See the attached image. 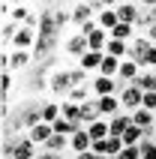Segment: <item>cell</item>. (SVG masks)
<instances>
[{"mask_svg":"<svg viewBox=\"0 0 156 159\" xmlns=\"http://www.w3.org/2000/svg\"><path fill=\"white\" fill-rule=\"evenodd\" d=\"M75 87V84H72V75H69V69H54L51 75H48V90H51L54 93V99H66L69 96V90Z\"/></svg>","mask_w":156,"mask_h":159,"instance_id":"obj_1","label":"cell"},{"mask_svg":"<svg viewBox=\"0 0 156 159\" xmlns=\"http://www.w3.org/2000/svg\"><path fill=\"white\" fill-rule=\"evenodd\" d=\"M141 102H144V93H141L135 84H126V87L120 90V105H123V111H126V114L138 111V108H141Z\"/></svg>","mask_w":156,"mask_h":159,"instance_id":"obj_2","label":"cell"},{"mask_svg":"<svg viewBox=\"0 0 156 159\" xmlns=\"http://www.w3.org/2000/svg\"><path fill=\"white\" fill-rule=\"evenodd\" d=\"M87 51H90L87 36H84V33H78V30L69 36V39H66V42H63V54H69V57H75V60H81Z\"/></svg>","mask_w":156,"mask_h":159,"instance_id":"obj_3","label":"cell"},{"mask_svg":"<svg viewBox=\"0 0 156 159\" xmlns=\"http://www.w3.org/2000/svg\"><path fill=\"white\" fill-rule=\"evenodd\" d=\"M36 33L39 36H60V27L54 21V9L51 6L39 9V27H36Z\"/></svg>","mask_w":156,"mask_h":159,"instance_id":"obj_4","label":"cell"},{"mask_svg":"<svg viewBox=\"0 0 156 159\" xmlns=\"http://www.w3.org/2000/svg\"><path fill=\"white\" fill-rule=\"evenodd\" d=\"M69 9H72V24L75 27H84L87 21L96 18V9L90 3H69Z\"/></svg>","mask_w":156,"mask_h":159,"instance_id":"obj_5","label":"cell"},{"mask_svg":"<svg viewBox=\"0 0 156 159\" xmlns=\"http://www.w3.org/2000/svg\"><path fill=\"white\" fill-rule=\"evenodd\" d=\"M87 150H93V138L87 135V129H78L69 138V156H78V153H87Z\"/></svg>","mask_w":156,"mask_h":159,"instance_id":"obj_6","label":"cell"},{"mask_svg":"<svg viewBox=\"0 0 156 159\" xmlns=\"http://www.w3.org/2000/svg\"><path fill=\"white\" fill-rule=\"evenodd\" d=\"M96 24L102 27L105 33H111L114 27L120 24V18H117V3H108V6H105L99 15H96Z\"/></svg>","mask_w":156,"mask_h":159,"instance_id":"obj_7","label":"cell"},{"mask_svg":"<svg viewBox=\"0 0 156 159\" xmlns=\"http://www.w3.org/2000/svg\"><path fill=\"white\" fill-rule=\"evenodd\" d=\"M96 108H99V114H102L105 120H111V117H117L123 111L120 96H102V99H96Z\"/></svg>","mask_w":156,"mask_h":159,"instance_id":"obj_8","label":"cell"},{"mask_svg":"<svg viewBox=\"0 0 156 159\" xmlns=\"http://www.w3.org/2000/svg\"><path fill=\"white\" fill-rule=\"evenodd\" d=\"M102 60H105V51H87L81 60H78V66L87 72V75H99V69H102Z\"/></svg>","mask_w":156,"mask_h":159,"instance_id":"obj_9","label":"cell"},{"mask_svg":"<svg viewBox=\"0 0 156 159\" xmlns=\"http://www.w3.org/2000/svg\"><path fill=\"white\" fill-rule=\"evenodd\" d=\"M117 18H120V24H132L135 27V21L141 18V6L138 3H117Z\"/></svg>","mask_w":156,"mask_h":159,"instance_id":"obj_10","label":"cell"},{"mask_svg":"<svg viewBox=\"0 0 156 159\" xmlns=\"http://www.w3.org/2000/svg\"><path fill=\"white\" fill-rule=\"evenodd\" d=\"M39 150H42V147H36V144L24 135V138H18L15 150H12V159H36V156H39Z\"/></svg>","mask_w":156,"mask_h":159,"instance_id":"obj_11","label":"cell"},{"mask_svg":"<svg viewBox=\"0 0 156 159\" xmlns=\"http://www.w3.org/2000/svg\"><path fill=\"white\" fill-rule=\"evenodd\" d=\"M57 42H60V36H39L36 39V48H33V57L36 60H45L48 54H54Z\"/></svg>","mask_w":156,"mask_h":159,"instance_id":"obj_12","label":"cell"},{"mask_svg":"<svg viewBox=\"0 0 156 159\" xmlns=\"http://www.w3.org/2000/svg\"><path fill=\"white\" fill-rule=\"evenodd\" d=\"M42 150H45V153H54V156H63V153H69V138H66V135H57V132H54L51 138L42 144Z\"/></svg>","mask_w":156,"mask_h":159,"instance_id":"obj_13","label":"cell"},{"mask_svg":"<svg viewBox=\"0 0 156 159\" xmlns=\"http://www.w3.org/2000/svg\"><path fill=\"white\" fill-rule=\"evenodd\" d=\"M150 48H153V45L147 42V36H135V39L129 42V57H126V60H135V63H141V60H144V54H147Z\"/></svg>","mask_w":156,"mask_h":159,"instance_id":"obj_14","label":"cell"},{"mask_svg":"<svg viewBox=\"0 0 156 159\" xmlns=\"http://www.w3.org/2000/svg\"><path fill=\"white\" fill-rule=\"evenodd\" d=\"M132 126V114H126V111H120L117 117H111L108 120V129H111V138H123V132Z\"/></svg>","mask_w":156,"mask_h":159,"instance_id":"obj_15","label":"cell"},{"mask_svg":"<svg viewBox=\"0 0 156 159\" xmlns=\"http://www.w3.org/2000/svg\"><path fill=\"white\" fill-rule=\"evenodd\" d=\"M51 135H54V126H51V123H39V126H33V129L27 132V138H30L36 147H42V144L48 141Z\"/></svg>","mask_w":156,"mask_h":159,"instance_id":"obj_16","label":"cell"},{"mask_svg":"<svg viewBox=\"0 0 156 159\" xmlns=\"http://www.w3.org/2000/svg\"><path fill=\"white\" fill-rule=\"evenodd\" d=\"M30 15H33V9L27 6V3H15V6H12V12H9V18H6V21H12V24H18V27H24L27 21H30Z\"/></svg>","mask_w":156,"mask_h":159,"instance_id":"obj_17","label":"cell"},{"mask_svg":"<svg viewBox=\"0 0 156 159\" xmlns=\"http://www.w3.org/2000/svg\"><path fill=\"white\" fill-rule=\"evenodd\" d=\"M33 60H36V57H33V51H12V54H9V69H12V72L27 69V66H30Z\"/></svg>","mask_w":156,"mask_h":159,"instance_id":"obj_18","label":"cell"},{"mask_svg":"<svg viewBox=\"0 0 156 159\" xmlns=\"http://www.w3.org/2000/svg\"><path fill=\"white\" fill-rule=\"evenodd\" d=\"M87 135L93 138V141H105V138H111V129H108V120H96V123L87 126Z\"/></svg>","mask_w":156,"mask_h":159,"instance_id":"obj_19","label":"cell"},{"mask_svg":"<svg viewBox=\"0 0 156 159\" xmlns=\"http://www.w3.org/2000/svg\"><path fill=\"white\" fill-rule=\"evenodd\" d=\"M105 54H111V57H117V60H126V57H129V42L108 39V45H105Z\"/></svg>","mask_w":156,"mask_h":159,"instance_id":"obj_20","label":"cell"},{"mask_svg":"<svg viewBox=\"0 0 156 159\" xmlns=\"http://www.w3.org/2000/svg\"><path fill=\"white\" fill-rule=\"evenodd\" d=\"M135 87H138L141 93H153V90H156V72L153 69H144L138 75V81H135Z\"/></svg>","mask_w":156,"mask_h":159,"instance_id":"obj_21","label":"cell"},{"mask_svg":"<svg viewBox=\"0 0 156 159\" xmlns=\"http://www.w3.org/2000/svg\"><path fill=\"white\" fill-rule=\"evenodd\" d=\"M108 36H111V39H120V42H132V39L138 36V30H135L132 24H117Z\"/></svg>","mask_w":156,"mask_h":159,"instance_id":"obj_22","label":"cell"},{"mask_svg":"<svg viewBox=\"0 0 156 159\" xmlns=\"http://www.w3.org/2000/svg\"><path fill=\"white\" fill-rule=\"evenodd\" d=\"M108 39H111V36H108V33L102 30V27H99L96 33H90V36H87V45H90V51H105Z\"/></svg>","mask_w":156,"mask_h":159,"instance_id":"obj_23","label":"cell"},{"mask_svg":"<svg viewBox=\"0 0 156 159\" xmlns=\"http://www.w3.org/2000/svg\"><path fill=\"white\" fill-rule=\"evenodd\" d=\"M141 141H144V129H138V126H129V129L123 132V144H126V147L141 144Z\"/></svg>","mask_w":156,"mask_h":159,"instance_id":"obj_24","label":"cell"},{"mask_svg":"<svg viewBox=\"0 0 156 159\" xmlns=\"http://www.w3.org/2000/svg\"><path fill=\"white\" fill-rule=\"evenodd\" d=\"M63 117L72 120V123H78V126H84L81 123V105H75V102H63Z\"/></svg>","mask_w":156,"mask_h":159,"instance_id":"obj_25","label":"cell"},{"mask_svg":"<svg viewBox=\"0 0 156 159\" xmlns=\"http://www.w3.org/2000/svg\"><path fill=\"white\" fill-rule=\"evenodd\" d=\"M9 90H12V72H0V93H3V105H9Z\"/></svg>","mask_w":156,"mask_h":159,"instance_id":"obj_26","label":"cell"},{"mask_svg":"<svg viewBox=\"0 0 156 159\" xmlns=\"http://www.w3.org/2000/svg\"><path fill=\"white\" fill-rule=\"evenodd\" d=\"M54 21H57V27L63 30V27H66V24L72 21V9H69V6H60V9H54Z\"/></svg>","mask_w":156,"mask_h":159,"instance_id":"obj_27","label":"cell"},{"mask_svg":"<svg viewBox=\"0 0 156 159\" xmlns=\"http://www.w3.org/2000/svg\"><path fill=\"white\" fill-rule=\"evenodd\" d=\"M18 30H21L18 24H12V21H3V45H12V39H15Z\"/></svg>","mask_w":156,"mask_h":159,"instance_id":"obj_28","label":"cell"},{"mask_svg":"<svg viewBox=\"0 0 156 159\" xmlns=\"http://www.w3.org/2000/svg\"><path fill=\"white\" fill-rule=\"evenodd\" d=\"M138 66H141V69H156V45L150 48L147 54H144V60H141Z\"/></svg>","mask_w":156,"mask_h":159,"instance_id":"obj_29","label":"cell"},{"mask_svg":"<svg viewBox=\"0 0 156 159\" xmlns=\"http://www.w3.org/2000/svg\"><path fill=\"white\" fill-rule=\"evenodd\" d=\"M141 159H156V141H141Z\"/></svg>","mask_w":156,"mask_h":159,"instance_id":"obj_30","label":"cell"},{"mask_svg":"<svg viewBox=\"0 0 156 159\" xmlns=\"http://www.w3.org/2000/svg\"><path fill=\"white\" fill-rule=\"evenodd\" d=\"M141 108L156 114V90H153V93H144V102H141Z\"/></svg>","mask_w":156,"mask_h":159,"instance_id":"obj_31","label":"cell"},{"mask_svg":"<svg viewBox=\"0 0 156 159\" xmlns=\"http://www.w3.org/2000/svg\"><path fill=\"white\" fill-rule=\"evenodd\" d=\"M96 30H99V24H96V18H93V21H87L84 27H78V33H84V36H90V33H96Z\"/></svg>","mask_w":156,"mask_h":159,"instance_id":"obj_32","label":"cell"},{"mask_svg":"<svg viewBox=\"0 0 156 159\" xmlns=\"http://www.w3.org/2000/svg\"><path fill=\"white\" fill-rule=\"evenodd\" d=\"M93 153H96V156H108V150H105V141H93Z\"/></svg>","mask_w":156,"mask_h":159,"instance_id":"obj_33","label":"cell"},{"mask_svg":"<svg viewBox=\"0 0 156 159\" xmlns=\"http://www.w3.org/2000/svg\"><path fill=\"white\" fill-rule=\"evenodd\" d=\"M144 36H147V42H150V45H156V24L150 27V30H147V33H144Z\"/></svg>","mask_w":156,"mask_h":159,"instance_id":"obj_34","label":"cell"},{"mask_svg":"<svg viewBox=\"0 0 156 159\" xmlns=\"http://www.w3.org/2000/svg\"><path fill=\"white\" fill-rule=\"evenodd\" d=\"M72 159H96V153H93V150H87V153H78V156H72Z\"/></svg>","mask_w":156,"mask_h":159,"instance_id":"obj_35","label":"cell"},{"mask_svg":"<svg viewBox=\"0 0 156 159\" xmlns=\"http://www.w3.org/2000/svg\"><path fill=\"white\" fill-rule=\"evenodd\" d=\"M66 159H72V156H66Z\"/></svg>","mask_w":156,"mask_h":159,"instance_id":"obj_36","label":"cell"},{"mask_svg":"<svg viewBox=\"0 0 156 159\" xmlns=\"http://www.w3.org/2000/svg\"><path fill=\"white\" fill-rule=\"evenodd\" d=\"M153 72H156V69H153Z\"/></svg>","mask_w":156,"mask_h":159,"instance_id":"obj_37","label":"cell"}]
</instances>
